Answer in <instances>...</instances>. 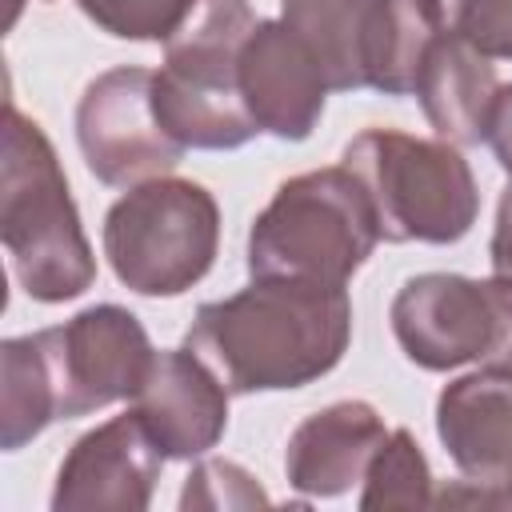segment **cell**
Wrapping results in <instances>:
<instances>
[{"mask_svg":"<svg viewBox=\"0 0 512 512\" xmlns=\"http://www.w3.org/2000/svg\"><path fill=\"white\" fill-rule=\"evenodd\" d=\"M352 340V300L344 288L252 276L248 288L196 308L184 348H192L236 396L288 392L328 376Z\"/></svg>","mask_w":512,"mask_h":512,"instance_id":"obj_1","label":"cell"},{"mask_svg":"<svg viewBox=\"0 0 512 512\" xmlns=\"http://www.w3.org/2000/svg\"><path fill=\"white\" fill-rule=\"evenodd\" d=\"M0 240L20 288L40 304H64L92 288L96 256L80 228L68 176L44 128L4 104Z\"/></svg>","mask_w":512,"mask_h":512,"instance_id":"obj_2","label":"cell"},{"mask_svg":"<svg viewBox=\"0 0 512 512\" xmlns=\"http://www.w3.org/2000/svg\"><path fill=\"white\" fill-rule=\"evenodd\" d=\"M380 244L376 208L344 168H312L284 180L248 228V272L344 288Z\"/></svg>","mask_w":512,"mask_h":512,"instance_id":"obj_3","label":"cell"},{"mask_svg":"<svg viewBox=\"0 0 512 512\" xmlns=\"http://www.w3.org/2000/svg\"><path fill=\"white\" fill-rule=\"evenodd\" d=\"M340 164L364 184L388 244H456L480 216L476 176L448 140L364 128L344 144Z\"/></svg>","mask_w":512,"mask_h":512,"instance_id":"obj_4","label":"cell"},{"mask_svg":"<svg viewBox=\"0 0 512 512\" xmlns=\"http://www.w3.org/2000/svg\"><path fill=\"white\" fill-rule=\"evenodd\" d=\"M248 0H200L188 24L164 44L152 96L160 124L184 148H244L260 128L240 96V48L256 28Z\"/></svg>","mask_w":512,"mask_h":512,"instance_id":"obj_5","label":"cell"},{"mask_svg":"<svg viewBox=\"0 0 512 512\" xmlns=\"http://www.w3.org/2000/svg\"><path fill=\"white\" fill-rule=\"evenodd\" d=\"M220 248L216 196L180 176L128 188L104 216V256L136 296H180L200 284Z\"/></svg>","mask_w":512,"mask_h":512,"instance_id":"obj_6","label":"cell"},{"mask_svg":"<svg viewBox=\"0 0 512 512\" xmlns=\"http://www.w3.org/2000/svg\"><path fill=\"white\" fill-rule=\"evenodd\" d=\"M400 352L424 372H452L492 360L512 340V284L456 272H420L400 284L388 308Z\"/></svg>","mask_w":512,"mask_h":512,"instance_id":"obj_7","label":"cell"},{"mask_svg":"<svg viewBox=\"0 0 512 512\" xmlns=\"http://www.w3.org/2000/svg\"><path fill=\"white\" fill-rule=\"evenodd\" d=\"M56 392V420L132 400L156 348L144 324L120 304H92L64 324L36 332Z\"/></svg>","mask_w":512,"mask_h":512,"instance_id":"obj_8","label":"cell"},{"mask_svg":"<svg viewBox=\"0 0 512 512\" xmlns=\"http://www.w3.org/2000/svg\"><path fill=\"white\" fill-rule=\"evenodd\" d=\"M156 72L124 64L100 72L76 104V144L88 172L108 188L168 176L188 152L156 112Z\"/></svg>","mask_w":512,"mask_h":512,"instance_id":"obj_9","label":"cell"},{"mask_svg":"<svg viewBox=\"0 0 512 512\" xmlns=\"http://www.w3.org/2000/svg\"><path fill=\"white\" fill-rule=\"evenodd\" d=\"M164 452L128 408L84 432L60 460L52 512H144L152 504Z\"/></svg>","mask_w":512,"mask_h":512,"instance_id":"obj_10","label":"cell"},{"mask_svg":"<svg viewBox=\"0 0 512 512\" xmlns=\"http://www.w3.org/2000/svg\"><path fill=\"white\" fill-rule=\"evenodd\" d=\"M328 80L312 48L284 20H256L240 48V96L260 132L308 140L324 116Z\"/></svg>","mask_w":512,"mask_h":512,"instance_id":"obj_11","label":"cell"},{"mask_svg":"<svg viewBox=\"0 0 512 512\" xmlns=\"http://www.w3.org/2000/svg\"><path fill=\"white\" fill-rule=\"evenodd\" d=\"M128 404L164 460H200L228 428V388L192 348L156 352Z\"/></svg>","mask_w":512,"mask_h":512,"instance_id":"obj_12","label":"cell"},{"mask_svg":"<svg viewBox=\"0 0 512 512\" xmlns=\"http://www.w3.org/2000/svg\"><path fill=\"white\" fill-rule=\"evenodd\" d=\"M436 436L468 484L496 488L500 508L512 492V368L484 360V368L456 376L436 396Z\"/></svg>","mask_w":512,"mask_h":512,"instance_id":"obj_13","label":"cell"},{"mask_svg":"<svg viewBox=\"0 0 512 512\" xmlns=\"http://www.w3.org/2000/svg\"><path fill=\"white\" fill-rule=\"evenodd\" d=\"M388 440L384 416L368 400H336L296 424L284 448V476L308 500L344 496L364 484L376 448Z\"/></svg>","mask_w":512,"mask_h":512,"instance_id":"obj_14","label":"cell"},{"mask_svg":"<svg viewBox=\"0 0 512 512\" xmlns=\"http://www.w3.org/2000/svg\"><path fill=\"white\" fill-rule=\"evenodd\" d=\"M496 92H500V80H496L492 60L480 56L456 32H440L424 56L412 96L420 100L436 136L464 148V144L484 140Z\"/></svg>","mask_w":512,"mask_h":512,"instance_id":"obj_15","label":"cell"},{"mask_svg":"<svg viewBox=\"0 0 512 512\" xmlns=\"http://www.w3.org/2000/svg\"><path fill=\"white\" fill-rule=\"evenodd\" d=\"M284 24L312 48L332 92L368 88L384 0H280Z\"/></svg>","mask_w":512,"mask_h":512,"instance_id":"obj_16","label":"cell"},{"mask_svg":"<svg viewBox=\"0 0 512 512\" xmlns=\"http://www.w3.org/2000/svg\"><path fill=\"white\" fill-rule=\"evenodd\" d=\"M56 420V392L36 332L0 344V448L16 452Z\"/></svg>","mask_w":512,"mask_h":512,"instance_id":"obj_17","label":"cell"},{"mask_svg":"<svg viewBox=\"0 0 512 512\" xmlns=\"http://www.w3.org/2000/svg\"><path fill=\"white\" fill-rule=\"evenodd\" d=\"M428 504H432L428 456L420 452L408 428H392L364 472L360 508L372 512V508H428Z\"/></svg>","mask_w":512,"mask_h":512,"instance_id":"obj_18","label":"cell"},{"mask_svg":"<svg viewBox=\"0 0 512 512\" xmlns=\"http://www.w3.org/2000/svg\"><path fill=\"white\" fill-rule=\"evenodd\" d=\"M200 0H80V12L116 40H152L168 44Z\"/></svg>","mask_w":512,"mask_h":512,"instance_id":"obj_19","label":"cell"},{"mask_svg":"<svg viewBox=\"0 0 512 512\" xmlns=\"http://www.w3.org/2000/svg\"><path fill=\"white\" fill-rule=\"evenodd\" d=\"M268 504L264 488L232 460H200L188 472L180 508H256Z\"/></svg>","mask_w":512,"mask_h":512,"instance_id":"obj_20","label":"cell"},{"mask_svg":"<svg viewBox=\"0 0 512 512\" xmlns=\"http://www.w3.org/2000/svg\"><path fill=\"white\" fill-rule=\"evenodd\" d=\"M452 32L488 60H512V0H456Z\"/></svg>","mask_w":512,"mask_h":512,"instance_id":"obj_21","label":"cell"},{"mask_svg":"<svg viewBox=\"0 0 512 512\" xmlns=\"http://www.w3.org/2000/svg\"><path fill=\"white\" fill-rule=\"evenodd\" d=\"M484 140H488V148L496 152L500 168L512 176V84H500V92H496V100H492V112H488Z\"/></svg>","mask_w":512,"mask_h":512,"instance_id":"obj_22","label":"cell"},{"mask_svg":"<svg viewBox=\"0 0 512 512\" xmlns=\"http://www.w3.org/2000/svg\"><path fill=\"white\" fill-rule=\"evenodd\" d=\"M488 260H492V276L512 284V180L504 184L500 204H496V228H492Z\"/></svg>","mask_w":512,"mask_h":512,"instance_id":"obj_23","label":"cell"},{"mask_svg":"<svg viewBox=\"0 0 512 512\" xmlns=\"http://www.w3.org/2000/svg\"><path fill=\"white\" fill-rule=\"evenodd\" d=\"M428 8V16L440 24V32H452V12H456V0H420Z\"/></svg>","mask_w":512,"mask_h":512,"instance_id":"obj_24","label":"cell"},{"mask_svg":"<svg viewBox=\"0 0 512 512\" xmlns=\"http://www.w3.org/2000/svg\"><path fill=\"white\" fill-rule=\"evenodd\" d=\"M492 360H500V364H508V368H512V340H508V344H504V348H500Z\"/></svg>","mask_w":512,"mask_h":512,"instance_id":"obj_25","label":"cell"},{"mask_svg":"<svg viewBox=\"0 0 512 512\" xmlns=\"http://www.w3.org/2000/svg\"><path fill=\"white\" fill-rule=\"evenodd\" d=\"M16 12H20V0H12V12H8V20H16Z\"/></svg>","mask_w":512,"mask_h":512,"instance_id":"obj_26","label":"cell"},{"mask_svg":"<svg viewBox=\"0 0 512 512\" xmlns=\"http://www.w3.org/2000/svg\"><path fill=\"white\" fill-rule=\"evenodd\" d=\"M508 508H512V492H508Z\"/></svg>","mask_w":512,"mask_h":512,"instance_id":"obj_27","label":"cell"}]
</instances>
